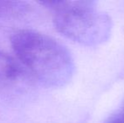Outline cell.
<instances>
[{
  "label": "cell",
  "mask_w": 124,
  "mask_h": 123,
  "mask_svg": "<svg viewBox=\"0 0 124 123\" xmlns=\"http://www.w3.org/2000/svg\"><path fill=\"white\" fill-rule=\"evenodd\" d=\"M120 117H121V120H122V122H123V123H124V110H123V114H122V116H120Z\"/></svg>",
  "instance_id": "8992f818"
},
{
  "label": "cell",
  "mask_w": 124,
  "mask_h": 123,
  "mask_svg": "<svg viewBox=\"0 0 124 123\" xmlns=\"http://www.w3.org/2000/svg\"><path fill=\"white\" fill-rule=\"evenodd\" d=\"M22 66L8 53L0 50V88L18 83L24 75Z\"/></svg>",
  "instance_id": "3957f363"
},
{
  "label": "cell",
  "mask_w": 124,
  "mask_h": 123,
  "mask_svg": "<svg viewBox=\"0 0 124 123\" xmlns=\"http://www.w3.org/2000/svg\"><path fill=\"white\" fill-rule=\"evenodd\" d=\"M31 10V6L25 2L0 1V17L20 18Z\"/></svg>",
  "instance_id": "277c9868"
},
{
  "label": "cell",
  "mask_w": 124,
  "mask_h": 123,
  "mask_svg": "<svg viewBox=\"0 0 124 123\" xmlns=\"http://www.w3.org/2000/svg\"><path fill=\"white\" fill-rule=\"evenodd\" d=\"M109 123H123V122L121 120V117H116L115 119H112Z\"/></svg>",
  "instance_id": "5b68a950"
},
{
  "label": "cell",
  "mask_w": 124,
  "mask_h": 123,
  "mask_svg": "<svg viewBox=\"0 0 124 123\" xmlns=\"http://www.w3.org/2000/svg\"><path fill=\"white\" fill-rule=\"evenodd\" d=\"M41 3L53 10L56 29L80 44L99 45L111 35V18L96 9L92 2L49 1Z\"/></svg>",
  "instance_id": "7a4b0ae2"
},
{
  "label": "cell",
  "mask_w": 124,
  "mask_h": 123,
  "mask_svg": "<svg viewBox=\"0 0 124 123\" xmlns=\"http://www.w3.org/2000/svg\"><path fill=\"white\" fill-rule=\"evenodd\" d=\"M10 43L22 65L44 84L61 87L71 80L74 59L69 50L56 39L24 29L13 33Z\"/></svg>",
  "instance_id": "6da1fadb"
}]
</instances>
